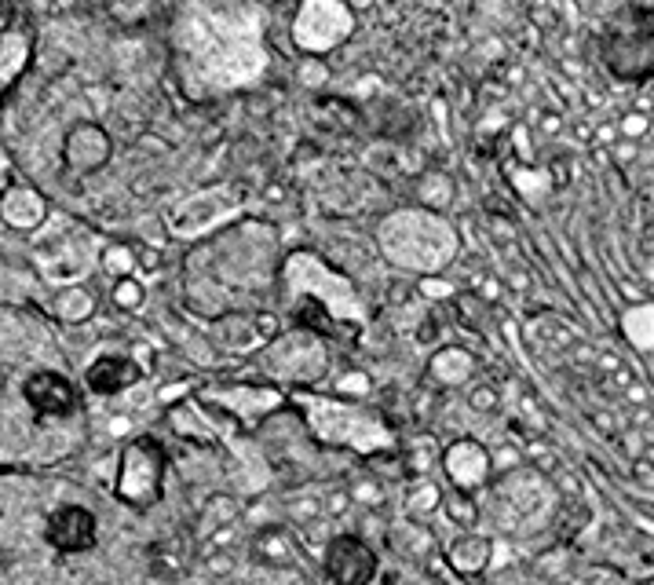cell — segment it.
I'll return each instance as SVG.
<instances>
[{
    "label": "cell",
    "mask_w": 654,
    "mask_h": 585,
    "mask_svg": "<svg viewBox=\"0 0 654 585\" xmlns=\"http://www.w3.org/2000/svg\"><path fill=\"white\" fill-rule=\"evenodd\" d=\"M380 249L391 264L435 275L457 253V234L435 209H406L380 227Z\"/></svg>",
    "instance_id": "1"
},
{
    "label": "cell",
    "mask_w": 654,
    "mask_h": 585,
    "mask_svg": "<svg viewBox=\"0 0 654 585\" xmlns=\"http://www.w3.org/2000/svg\"><path fill=\"white\" fill-rule=\"evenodd\" d=\"M552 501H556V494H552L545 472H538L534 465H523L516 472H508V476H497L486 509H490V520H494L497 531H519L530 520L549 516Z\"/></svg>",
    "instance_id": "2"
},
{
    "label": "cell",
    "mask_w": 654,
    "mask_h": 585,
    "mask_svg": "<svg viewBox=\"0 0 654 585\" xmlns=\"http://www.w3.org/2000/svg\"><path fill=\"white\" fill-rule=\"evenodd\" d=\"M165 450L154 439H132L117 465V498L132 509H150L161 498Z\"/></svg>",
    "instance_id": "3"
},
{
    "label": "cell",
    "mask_w": 654,
    "mask_h": 585,
    "mask_svg": "<svg viewBox=\"0 0 654 585\" xmlns=\"http://www.w3.org/2000/svg\"><path fill=\"white\" fill-rule=\"evenodd\" d=\"M307 414L315 421V432L333 447H351V450H373L380 443H388V428L380 425L377 417L366 410L344 403H307Z\"/></svg>",
    "instance_id": "4"
},
{
    "label": "cell",
    "mask_w": 654,
    "mask_h": 585,
    "mask_svg": "<svg viewBox=\"0 0 654 585\" xmlns=\"http://www.w3.org/2000/svg\"><path fill=\"white\" fill-rule=\"evenodd\" d=\"M351 26H355V8L348 0H304L293 33L307 52H329L348 41Z\"/></svg>",
    "instance_id": "5"
},
{
    "label": "cell",
    "mask_w": 654,
    "mask_h": 585,
    "mask_svg": "<svg viewBox=\"0 0 654 585\" xmlns=\"http://www.w3.org/2000/svg\"><path fill=\"white\" fill-rule=\"evenodd\" d=\"M322 564H326L333 585H370L377 575V556L359 534H340L326 545L322 553Z\"/></svg>",
    "instance_id": "6"
},
{
    "label": "cell",
    "mask_w": 654,
    "mask_h": 585,
    "mask_svg": "<svg viewBox=\"0 0 654 585\" xmlns=\"http://www.w3.org/2000/svg\"><path fill=\"white\" fill-rule=\"evenodd\" d=\"M443 461V472L450 479V487L454 490H465V494H475V490H483L494 476V461H490V450L483 443H475V439H454L450 447L439 454Z\"/></svg>",
    "instance_id": "7"
},
{
    "label": "cell",
    "mask_w": 654,
    "mask_h": 585,
    "mask_svg": "<svg viewBox=\"0 0 654 585\" xmlns=\"http://www.w3.org/2000/svg\"><path fill=\"white\" fill-rule=\"evenodd\" d=\"M44 538L59 553H85L95 545V516L81 505H63V509H55L48 516Z\"/></svg>",
    "instance_id": "8"
},
{
    "label": "cell",
    "mask_w": 654,
    "mask_h": 585,
    "mask_svg": "<svg viewBox=\"0 0 654 585\" xmlns=\"http://www.w3.org/2000/svg\"><path fill=\"white\" fill-rule=\"evenodd\" d=\"M63 158L70 165V172L77 176H88V172L103 169L110 161V136H106L99 125H77L66 132L63 143Z\"/></svg>",
    "instance_id": "9"
},
{
    "label": "cell",
    "mask_w": 654,
    "mask_h": 585,
    "mask_svg": "<svg viewBox=\"0 0 654 585\" xmlns=\"http://www.w3.org/2000/svg\"><path fill=\"white\" fill-rule=\"evenodd\" d=\"M0 220H4L11 231H37V227L48 220V202H44L41 191L22 187V183H11V187L0 191Z\"/></svg>",
    "instance_id": "10"
},
{
    "label": "cell",
    "mask_w": 654,
    "mask_h": 585,
    "mask_svg": "<svg viewBox=\"0 0 654 585\" xmlns=\"http://www.w3.org/2000/svg\"><path fill=\"white\" fill-rule=\"evenodd\" d=\"M22 392H26L33 410L44 417H63L77 406V392L70 388V381H66L63 373H55V370L33 373Z\"/></svg>",
    "instance_id": "11"
},
{
    "label": "cell",
    "mask_w": 654,
    "mask_h": 585,
    "mask_svg": "<svg viewBox=\"0 0 654 585\" xmlns=\"http://www.w3.org/2000/svg\"><path fill=\"white\" fill-rule=\"evenodd\" d=\"M446 564L457 578H479L494 567V542L479 531H461L446 545Z\"/></svg>",
    "instance_id": "12"
},
{
    "label": "cell",
    "mask_w": 654,
    "mask_h": 585,
    "mask_svg": "<svg viewBox=\"0 0 654 585\" xmlns=\"http://www.w3.org/2000/svg\"><path fill=\"white\" fill-rule=\"evenodd\" d=\"M143 377V366L128 355H99V359L88 366L85 381L95 395H121L128 392L132 384Z\"/></svg>",
    "instance_id": "13"
},
{
    "label": "cell",
    "mask_w": 654,
    "mask_h": 585,
    "mask_svg": "<svg viewBox=\"0 0 654 585\" xmlns=\"http://www.w3.org/2000/svg\"><path fill=\"white\" fill-rule=\"evenodd\" d=\"M33 59V37L26 26H4L0 30V92H8Z\"/></svg>",
    "instance_id": "14"
},
{
    "label": "cell",
    "mask_w": 654,
    "mask_h": 585,
    "mask_svg": "<svg viewBox=\"0 0 654 585\" xmlns=\"http://www.w3.org/2000/svg\"><path fill=\"white\" fill-rule=\"evenodd\" d=\"M428 373H432V381L439 388H465L475 377V355L468 348L450 344V348L435 351L432 362H428Z\"/></svg>",
    "instance_id": "15"
},
{
    "label": "cell",
    "mask_w": 654,
    "mask_h": 585,
    "mask_svg": "<svg viewBox=\"0 0 654 585\" xmlns=\"http://www.w3.org/2000/svg\"><path fill=\"white\" fill-rule=\"evenodd\" d=\"M253 556L256 564L264 567H293L300 560V549H296V538L285 527H264L253 538Z\"/></svg>",
    "instance_id": "16"
},
{
    "label": "cell",
    "mask_w": 654,
    "mask_h": 585,
    "mask_svg": "<svg viewBox=\"0 0 654 585\" xmlns=\"http://www.w3.org/2000/svg\"><path fill=\"white\" fill-rule=\"evenodd\" d=\"M285 516H289V523H296V531L315 527V523L326 520V494L322 490H296L285 501Z\"/></svg>",
    "instance_id": "17"
},
{
    "label": "cell",
    "mask_w": 654,
    "mask_h": 585,
    "mask_svg": "<svg viewBox=\"0 0 654 585\" xmlns=\"http://www.w3.org/2000/svg\"><path fill=\"white\" fill-rule=\"evenodd\" d=\"M52 311L59 315L63 322H88L95 315V293L85 286H63L55 293V304Z\"/></svg>",
    "instance_id": "18"
},
{
    "label": "cell",
    "mask_w": 654,
    "mask_h": 585,
    "mask_svg": "<svg viewBox=\"0 0 654 585\" xmlns=\"http://www.w3.org/2000/svg\"><path fill=\"white\" fill-rule=\"evenodd\" d=\"M238 516H242V505H238L231 494H212V498L205 501V509H201V523H198L201 542H205L212 531H220V527H231V523H238Z\"/></svg>",
    "instance_id": "19"
},
{
    "label": "cell",
    "mask_w": 654,
    "mask_h": 585,
    "mask_svg": "<svg viewBox=\"0 0 654 585\" xmlns=\"http://www.w3.org/2000/svg\"><path fill=\"white\" fill-rule=\"evenodd\" d=\"M439 509H443V487H435L428 476L413 479L410 490H406V512L413 520H424V516H432Z\"/></svg>",
    "instance_id": "20"
},
{
    "label": "cell",
    "mask_w": 654,
    "mask_h": 585,
    "mask_svg": "<svg viewBox=\"0 0 654 585\" xmlns=\"http://www.w3.org/2000/svg\"><path fill=\"white\" fill-rule=\"evenodd\" d=\"M443 512H446V520L454 523V527H461V531H475V523H479V516H483L475 494H465V490H446Z\"/></svg>",
    "instance_id": "21"
},
{
    "label": "cell",
    "mask_w": 654,
    "mask_h": 585,
    "mask_svg": "<svg viewBox=\"0 0 654 585\" xmlns=\"http://www.w3.org/2000/svg\"><path fill=\"white\" fill-rule=\"evenodd\" d=\"M99 264H103L106 275H114V282H117V278L136 275L139 253H136V249H128V245L114 242V245H106V249H103V256H99Z\"/></svg>",
    "instance_id": "22"
},
{
    "label": "cell",
    "mask_w": 654,
    "mask_h": 585,
    "mask_svg": "<svg viewBox=\"0 0 654 585\" xmlns=\"http://www.w3.org/2000/svg\"><path fill=\"white\" fill-rule=\"evenodd\" d=\"M110 300H114V308H121V311H139L143 308V300H147V289H143V282H139L136 275L117 278Z\"/></svg>",
    "instance_id": "23"
},
{
    "label": "cell",
    "mask_w": 654,
    "mask_h": 585,
    "mask_svg": "<svg viewBox=\"0 0 654 585\" xmlns=\"http://www.w3.org/2000/svg\"><path fill=\"white\" fill-rule=\"evenodd\" d=\"M490 461H494V476H508V472L523 468V450L516 447V439H505L490 450Z\"/></svg>",
    "instance_id": "24"
},
{
    "label": "cell",
    "mask_w": 654,
    "mask_h": 585,
    "mask_svg": "<svg viewBox=\"0 0 654 585\" xmlns=\"http://www.w3.org/2000/svg\"><path fill=\"white\" fill-rule=\"evenodd\" d=\"M468 406H472L475 414H497V410H501V392H497L494 384H472V388H468Z\"/></svg>",
    "instance_id": "25"
},
{
    "label": "cell",
    "mask_w": 654,
    "mask_h": 585,
    "mask_svg": "<svg viewBox=\"0 0 654 585\" xmlns=\"http://www.w3.org/2000/svg\"><path fill=\"white\" fill-rule=\"evenodd\" d=\"M406 465H410V476L413 479H424L428 472L435 468V447L432 439H417L410 450V458H406Z\"/></svg>",
    "instance_id": "26"
},
{
    "label": "cell",
    "mask_w": 654,
    "mask_h": 585,
    "mask_svg": "<svg viewBox=\"0 0 654 585\" xmlns=\"http://www.w3.org/2000/svg\"><path fill=\"white\" fill-rule=\"evenodd\" d=\"M348 490H351V501L362 505V509H380L384 505V487H380L377 479H359Z\"/></svg>",
    "instance_id": "27"
},
{
    "label": "cell",
    "mask_w": 654,
    "mask_h": 585,
    "mask_svg": "<svg viewBox=\"0 0 654 585\" xmlns=\"http://www.w3.org/2000/svg\"><path fill=\"white\" fill-rule=\"evenodd\" d=\"M370 388H373V381L362 370H348V373H340V377H337V392L340 395H355V399H362V395H370Z\"/></svg>",
    "instance_id": "28"
},
{
    "label": "cell",
    "mask_w": 654,
    "mask_h": 585,
    "mask_svg": "<svg viewBox=\"0 0 654 585\" xmlns=\"http://www.w3.org/2000/svg\"><path fill=\"white\" fill-rule=\"evenodd\" d=\"M578 585H633L629 578L618 571V567H589L585 575L578 578Z\"/></svg>",
    "instance_id": "29"
},
{
    "label": "cell",
    "mask_w": 654,
    "mask_h": 585,
    "mask_svg": "<svg viewBox=\"0 0 654 585\" xmlns=\"http://www.w3.org/2000/svg\"><path fill=\"white\" fill-rule=\"evenodd\" d=\"M351 505H355V501H351L348 487H329L326 490V520H340V516H348Z\"/></svg>",
    "instance_id": "30"
},
{
    "label": "cell",
    "mask_w": 654,
    "mask_h": 585,
    "mask_svg": "<svg viewBox=\"0 0 654 585\" xmlns=\"http://www.w3.org/2000/svg\"><path fill=\"white\" fill-rule=\"evenodd\" d=\"M519 410H523V417L530 421V428H534V432H541V428H545V417L538 414V406H534V399H530V395H523V399H519Z\"/></svg>",
    "instance_id": "31"
},
{
    "label": "cell",
    "mask_w": 654,
    "mask_h": 585,
    "mask_svg": "<svg viewBox=\"0 0 654 585\" xmlns=\"http://www.w3.org/2000/svg\"><path fill=\"white\" fill-rule=\"evenodd\" d=\"M187 388H190V384H169V388H161V392H158V399H161V403H165V406L180 403L176 395H187Z\"/></svg>",
    "instance_id": "32"
},
{
    "label": "cell",
    "mask_w": 654,
    "mask_h": 585,
    "mask_svg": "<svg viewBox=\"0 0 654 585\" xmlns=\"http://www.w3.org/2000/svg\"><path fill=\"white\" fill-rule=\"evenodd\" d=\"M106 428H110V436H128V432H132V421H128V417H110V421H106Z\"/></svg>",
    "instance_id": "33"
},
{
    "label": "cell",
    "mask_w": 654,
    "mask_h": 585,
    "mask_svg": "<svg viewBox=\"0 0 654 585\" xmlns=\"http://www.w3.org/2000/svg\"><path fill=\"white\" fill-rule=\"evenodd\" d=\"M402 585H428V582H421V578H417V582H402Z\"/></svg>",
    "instance_id": "34"
},
{
    "label": "cell",
    "mask_w": 654,
    "mask_h": 585,
    "mask_svg": "<svg viewBox=\"0 0 654 585\" xmlns=\"http://www.w3.org/2000/svg\"><path fill=\"white\" fill-rule=\"evenodd\" d=\"M640 585H654V578H647V582H640Z\"/></svg>",
    "instance_id": "35"
}]
</instances>
